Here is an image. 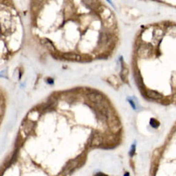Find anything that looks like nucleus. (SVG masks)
<instances>
[{"label": "nucleus", "mask_w": 176, "mask_h": 176, "mask_svg": "<svg viewBox=\"0 0 176 176\" xmlns=\"http://www.w3.org/2000/svg\"><path fill=\"white\" fill-rule=\"evenodd\" d=\"M103 143V139L101 135L99 134H94L91 137L90 139V145L92 147H100L101 146Z\"/></svg>", "instance_id": "1"}, {"label": "nucleus", "mask_w": 176, "mask_h": 176, "mask_svg": "<svg viewBox=\"0 0 176 176\" xmlns=\"http://www.w3.org/2000/svg\"><path fill=\"white\" fill-rule=\"evenodd\" d=\"M22 127H23V132L28 135V134H29V133L32 132L34 127H35V124L33 123V122H32L31 120L28 119V120L23 123Z\"/></svg>", "instance_id": "2"}, {"label": "nucleus", "mask_w": 176, "mask_h": 176, "mask_svg": "<svg viewBox=\"0 0 176 176\" xmlns=\"http://www.w3.org/2000/svg\"><path fill=\"white\" fill-rule=\"evenodd\" d=\"M87 97L90 101L95 103V104L102 101V95L98 94H88Z\"/></svg>", "instance_id": "3"}, {"label": "nucleus", "mask_w": 176, "mask_h": 176, "mask_svg": "<svg viewBox=\"0 0 176 176\" xmlns=\"http://www.w3.org/2000/svg\"><path fill=\"white\" fill-rule=\"evenodd\" d=\"M145 94H146L147 97H149L150 99L154 100V101L160 100V99L161 98L160 94L159 93H157V92L153 91V90H148V91H146V92H145Z\"/></svg>", "instance_id": "4"}, {"label": "nucleus", "mask_w": 176, "mask_h": 176, "mask_svg": "<svg viewBox=\"0 0 176 176\" xmlns=\"http://www.w3.org/2000/svg\"><path fill=\"white\" fill-rule=\"evenodd\" d=\"M40 116V111L39 110H32L30 111L29 115H28V119L33 121V120H36Z\"/></svg>", "instance_id": "5"}, {"label": "nucleus", "mask_w": 176, "mask_h": 176, "mask_svg": "<svg viewBox=\"0 0 176 176\" xmlns=\"http://www.w3.org/2000/svg\"><path fill=\"white\" fill-rule=\"evenodd\" d=\"M65 60H72V61H76V60H80V57L75 55V54H68V55H64L63 57Z\"/></svg>", "instance_id": "6"}, {"label": "nucleus", "mask_w": 176, "mask_h": 176, "mask_svg": "<svg viewBox=\"0 0 176 176\" xmlns=\"http://www.w3.org/2000/svg\"><path fill=\"white\" fill-rule=\"evenodd\" d=\"M128 73H129V70H128V68L124 67V68L123 69V72H122V79H123V80L124 81L127 80Z\"/></svg>", "instance_id": "7"}, {"label": "nucleus", "mask_w": 176, "mask_h": 176, "mask_svg": "<svg viewBox=\"0 0 176 176\" xmlns=\"http://www.w3.org/2000/svg\"><path fill=\"white\" fill-rule=\"evenodd\" d=\"M86 5H87L91 7H94L96 5V0H83Z\"/></svg>", "instance_id": "8"}, {"label": "nucleus", "mask_w": 176, "mask_h": 176, "mask_svg": "<svg viewBox=\"0 0 176 176\" xmlns=\"http://www.w3.org/2000/svg\"><path fill=\"white\" fill-rule=\"evenodd\" d=\"M134 153H135V145H132L131 150H130V156H133Z\"/></svg>", "instance_id": "9"}, {"label": "nucleus", "mask_w": 176, "mask_h": 176, "mask_svg": "<svg viewBox=\"0 0 176 176\" xmlns=\"http://www.w3.org/2000/svg\"><path fill=\"white\" fill-rule=\"evenodd\" d=\"M95 176H108V175L104 174L103 173H98V174H96Z\"/></svg>", "instance_id": "10"}, {"label": "nucleus", "mask_w": 176, "mask_h": 176, "mask_svg": "<svg viewBox=\"0 0 176 176\" xmlns=\"http://www.w3.org/2000/svg\"><path fill=\"white\" fill-rule=\"evenodd\" d=\"M1 100H2V99H1V97H0V101H1Z\"/></svg>", "instance_id": "11"}]
</instances>
